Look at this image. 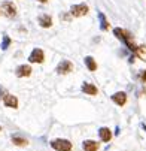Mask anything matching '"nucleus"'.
I'll return each mask as SVG.
<instances>
[{"instance_id":"14","label":"nucleus","mask_w":146,"mask_h":151,"mask_svg":"<svg viewBox=\"0 0 146 151\" xmlns=\"http://www.w3.org/2000/svg\"><path fill=\"white\" fill-rule=\"evenodd\" d=\"M83 63H85V66H87V69H88L90 72L97 70V61H95L91 55H87L85 58H83Z\"/></svg>"},{"instance_id":"3","label":"nucleus","mask_w":146,"mask_h":151,"mask_svg":"<svg viewBox=\"0 0 146 151\" xmlns=\"http://www.w3.org/2000/svg\"><path fill=\"white\" fill-rule=\"evenodd\" d=\"M55 72L60 73V75H67V73L73 72V63H72L70 60H61V61L57 64Z\"/></svg>"},{"instance_id":"19","label":"nucleus","mask_w":146,"mask_h":151,"mask_svg":"<svg viewBox=\"0 0 146 151\" xmlns=\"http://www.w3.org/2000/svg\"><path fill=\"white\" fill-rule=\"evenodd\" d=\"M142 129H143V130L146 132V124H145V123H142Z\"/></svg>"},{"instance_id":"6","label":"nucleus","mask_w":146,"mask_h":151,"mask_svg":"<svg viewBox=\"0 0 146 151\" xmlns=\"http://www.w3.org/2000/svg\"><path fill=\"white\" fill-rule=\"evenodd\" d=\"M2 12L8 18H14L16 15V6L12 2H3L2 3Z\"/></svg>"},{"instance_id":"11","label":"nucleus","mask_w":146,"mask_h":151,"mask_svg":"<svg viewBox=\"0 0 146 151\" xmlns=\"http://www.w3.org/2000/svg\"><path fill=\"white\" fill-rule=\"evenodd\" d=\"M37 23L40 24V27H43V29H49V27H52V18H51L48 14L39 15V17H37Z\"/></svg>"},{"instance_id":"1","label":"nucleus","mask_w":146,"mask_h":151,"mask_svg":"<svg viewBox=\"0 0 146 151\" xmlns=\"http://www.w3.org/2000/svg\"><path fill=\"white\" fill-rule=\"evenodd\" d=\"M113 35L116 36V39L122 40L124 44L127 45V48H128L131 52H134L136 55H139L140 52L145 51V47H137V45L134 44V39H133V36H131L130 32L124 30V29H121V27H115V29H113Z\"/></svg>"},{"instance_id":"17","label":"nucleus","mask_w":146,"mask_h":151,"mask_svg":"<svg viewBox=\"0 0 146 151\" xmlns=\"http://www.w3.org/2000/svg\"><path fill=\"white\" fill-rule=\"evenodd\" d=\"M11 45V37L8 35H3V40H2V45H0V48H2V51H6Z\"/></svg>"},{"instance_id":"15","label":"nucleus","mask_w":146,"mask_h":151,"mask_svg":"<svg viewBox=\"0 0 146 151\" xmlns=\"http://www.w3.org/2000/svg\"><path fill=\"white\" fill-rule=\"evenodd\" d=\"M98 19H100V29L103 32H108L110 29V24L108 23V19H106V17H104L103 12H98Z\"/></svg>"},{"instance_id":"12","label":"nucleus","mask_w":146,"mask_h":151,"mask_svg":"<svg viewBox=\"0 0 146 151\" xmlns=\"http://www.w3.org/2000/svg\"><path fill=\"white\" fill-rule=\"evenodd\" d=\"M82 148H83V151H98V148H100V144H98L97 141L88 139V141H83V144H82Z\"/></svg>"},{"instance_id":"21","label":"nucleus","mask_w":146,"mask_h":151,"mask_svg":"<svg viewBox=\"0 0 146 151\" xmlns=\"http://www.w3.org/2000/svg\"><path fill=\"white\" fill-rule=\"evenodd\" d=\"M0 132H2V127H0Z\"/></svg>"},{"instance_id":"18","label":"nucleus","mask_w":146,"mask_h":151,"mask_svg":"<svg viewBox=\"0 0 146 151\" xmlns=\"http://www.w3.org/2000/svg\"><path fill=\"white\" fill-rule=\"evenodd\" d=\"M139 78H140V81L145 84V82H146V70H140V75H139Z\"/></svg>"},{"instance_id":"2","label":"nucleus","mask_w":146,"mask_h":151,"mask_svg":"<svg viewBox=\"0 0 146 151\" xmlns=\"http://www.w3.org/2000/svg\"><path fill=\"white\" fill-rule=\"evenodd\" d=\"M51 148L55 151H72L73 145L69 139H54L51 141Z\"/></svg>"},{"instance_id":"13","label":"nucleus","mask_w":146,"mask_h":151,"mask_svg":"<svg viewBox=\"0 0 146 151\" xmlns=\"http://www.w3.org/2000/svg\"><path fill=\"white\" fill-rule=\"evenodd\" d=\"M98 135H100V139L103 142H110V139H112V130L109 127H100Z\"/></svg>"},{"instance_id":"4","label":"nucleus","mask_w":146,"mask_h":151,"mask_svg":"<svg viewBox=\"0 0 146 151\" xmlns=\"http://www.w3.org/2000/svg\"><path fill=\"white\" fill-rule=\"evenodd\" d=\"M88 12H90V8H88V5H85V3L73 5V6L70 8V15L75 17V18H78V17H83V15H87Z\"/></svg>"},{"instance_id":"16","label":"nucleus","mask_w":146,"mask_h":151,"mask_svg":"<svg viewBox=\"0 0 146 151\" xmlns=\"http://www.w3.org/2000/svg\"><path fill=\"white\" fill-rule=\"evenodd\" d=\"M12 144L16 147H27L28 141L26 138H21V136H12Z\"/></svg>"},{"instance_id":"9","label":"nucleus","mask_w":146,"mask_h":151,"mask_svg":"<svg viewBox=\"0 0 146 151\" xmlns=\"http://www.w3.org/2000/svg\"><path fill=\"white\" fill-rule=\"evenodd\" d=\"M3 105L8 106V108H14V109H16V108H18V99H16V96L6 93L5 97H3Z\"/></svg>"},{"instance_id":"20","label":"nucleus","mask_w":146,"mask_h":151,"mask_svg":"<svg viewBox=\"0 0 146 151\" xmlns=\"http://www.w3.org/2000/svg\"><path fill=\"white\" fill-rule=\"evenodd\" d=\"M37 2H40V3H46L48 0H37Z\"/></svg>"},{"instance_id":"8","label":"nucleus","mask_w":146,"mask_h":151,"mask_svg":"<svg viewBox=\"0 0 146 151\" xmlns=\"http://www.w3.org/2000/svg\"><path fill=\"white\" fill-rule=\"evenodd\" d=\"M112 102H115L118 106H124L125 103H127V93L125 91H116L110 96Z\"/></svg>"},{"instance_id":"5","label":"nucleus","mask_w":146,"mask_h":151,"mask_svg":"<svg viewBox=\"0 0 146 151\" xmlns=\"http://www.w3.org/2000/svg\"><path fill=\"white\" fill-rule=\"evenodd\" d=\"M28 61L30 63H43L45 61V52L42 51L40 48H34L31 51V54L28 55Z\"/></svg>"},{"instance_id":"10","label":"nucleus","mask_w":146,"mask_h":151,"mask_svg":"<svg viewBox=\"0 0 146 151\" xmlns=\"http://www.w3.org/2000/svg\"><path fill=\"white\" fill-rule=\"evenodd\" d=\"M80 90L85 93V94H90V96H97L98 94V88L95 87L94 84H90V82H83Z\"/></svg>"},{"instance_id":"7","label":"nucleus","mask_w":146,"mask_h":151,"mask_svg":"<svg viewBox=\"0 0 146 151\" xmlns=\"http://www.w3.org/2000/svg\"><path fill=\"white\" fill-rule=\"evenodd\" d=\"M31 66L30 64H21V66H18L16 69H15V75L18 76V78H28L30 75H31Z\"/></svg>"}]
</instances>
